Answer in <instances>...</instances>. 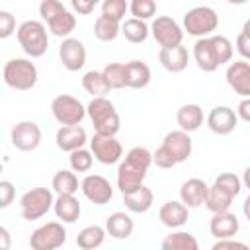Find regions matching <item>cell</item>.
Returning <instances> with one entry per match:
<instances>
[{
  "label": "cell",
  "mask_w": 250,
  "mask_h": 250,
  "mask_svg": "<svg viewBox=\"0 0 250 250\" xmlns=\"http://www.w3.org/2000/svg\"><path fill=\"white\" fill-rule=\"evenodd\" d=\"M152 164V152L145 146H133L117 166V189L123 193L143 186L146 172Z\"/></svg>",
  "instance_id": "cell-1"
},
{
  "label": "cell",
  "mask_w": 250,
  "mask_h": 250,
  "mask_svg": "<svg viewBox=\"0 0 250 250\" xmlns=\"http://www.w3.org/2000/svg\"><path fill=\"white\" fill-rule=\"evenodd\" d=\"M193 145H191V137L184 131H170L164 135L162 145L152 152V164H156V168L168 170L174 168L182 162H186L191 156Z\"/></svg>",
  "instance_id": "cell-2"
},
{
  "label": "cell",
  "mask_w": 250,
  "mask_h": 250,
  "mask_svg": "<svg viewBox=\"0 0 250 250\" xmlns=\"http://www.w3.org/2000/svg\"><path fill=\"white\" fill-rule=\"evenodd\" d=\"M86 115L90 117L96 135L104 137H115L121 129V117L107 98H92V102L86 105Z\"/></svg>",
  "instance_id": "cell-3"
},
{
  "label": "cell",
  "mask_w": 250,
  "mask_h": 250,
  "mask_svg": "<svg viewBox=\"0 0 250 250\" xmlns=\"http://www.w3.org/2000/svg\"><path fill=\"white\" fill-rule=\"evenodd\" d=\"M16 37L21 47V51L29 59H39L49 49V35L47 27L39 20H25L16 27Z\"/></svg>",
  "instance_id": "cell-4"
},
{
  "label": "cell",
  "mask_w": 250,
  "mask_h": 250,
  "mask_svg": "<svg viewBox=\"0 0 250 250\" xmlns=\"http://www.w3.org/2000/svg\"><path fill=\"white\" fill-rule=\"evenodd\" d=\"M39 16L47 23L45 27H49V31L55 37L66 39L76 27V16L68 12L64 4L59 0H43L39 4Z\"/></svg>",
  "instance_id": "cell-5"
},
{
  "label": "cell",
  "mask_w": 250,
  "mask_h": 250,
  "mask_svg": "<svg viewBox=\"0 0 250 250\" xmlns=\"http://www.w3.org/2000/svg\"><path fill=\"white\" fill-rule=\"evenodd\" d=\"M2 78H4L8 88L20 90V92H27L37 84L39 72H37L35 62H31V59L14 57L4 64Z\"/></svg>",
  "instance_id": "cell-6"
},
{
  "label": "cell",
  "mask_w": 250,
  "mask_h": 250,
  "mask_svg": "<svg viewBox=\"0 0 250 250\" xmlns=\"http://www.w3.org/2000/svg\"><path fill=\"white\" fill-rule=\"evenodd\" d=\"M219 27V16L211 6H195L184 14V29L197 39L211 37Z\"/></svg>",
  "instance_id": "cell-7"
},
{
  "label": "cell",
  "mask_w": 250,
  "mask_h": 250,
  "mask_svg": "<svg viewBox=\"0 0 250 250\" xmlns=\"http://www.w3.org/2000/svg\"><path fill=\"white\" fill-rule=\"evenodd\" d=\"M55 195L49 188H31L20 197V213L25 221H37L53 209Z\"/></svg>",
  "instance_id": "cell-8"
},
{
  "label": "cell",
  "mask_w": 250,
  "mask_h": 250,
  "mask_svg": "<svg viewBox=\"0 0 250 250\" xmlns=\"http://www.w3.org/2000/svg\"><path fill=\"white\" fill-rule=\"evenodd\" d=\"M51 113L57 123H61V127L80 125L86 117V105L70 94H59L51 102Z\"/></svg>",
  "instance_id": "cell-9"
},
{
  "label": "cell",
  "mask_w": 250,
  "mask_h": 250,
  "mask_svg": "<svg viewBox=\"0 0 250 250\" xmlns=\"http://www.w3.org/2000/svg\"><path fill=\"white\" fill-rule=\"evenodd\" d=\"M64 242H66V230L59 221H49L37 227L29 236L31 250H59Z\"/></svg>",
  "instance_id": "cell-10"
},
{
  "label": "cell",
  "mask_w": 250,
  "mask_h": 250,
  "mask_svg": "<svg viewBox=\"0 0 250 250\" xmlns=\"http://www.w3.org/2000/svg\"><path fill=\"white\" fill-rule=\"evenodd\" d=\"M148 31L152 33V37L160 45V49L178 47V45H182V39H184V31H182L180 23L170 16H156L152 20Z\"/></svg>",
  "instance_id": "cell-11"
},
{
  "label": "cell",
  "mask_w": 250,
  "mask_h": 250,
  "mask_svg": "<svg viewBox=\"0 0 250 250\" xmlns=\"http://www.w3.org/2000/svg\"><path fill=\"white\" fill-rule=\"evenodd\" d=\"M88 143H90V152L94 160H98L100 164L111 166L123 158V146L115 137H104L94 133V137Z\"/></svg>",
  "instance_id": "cell-12"
},
{
  "label": "cell",
  "mask_w": 250,
  "mask_h": 250,
  "mask_svg": "<svg viewBox=\"0 0 250 250\" xmlns=\"http://www.w3.org/2000/svg\"><path fill=\"white\" fill-rule=\"evenodd\" d=\"M41 127L35 121H20L10 131V141L14 148L21 152H31L41 145Z\"/></svg>",
  "instance_id": "cell-13"
},
{
  "label": "cell",
  "mask_w": 250,
  "mask_h": 250,
  "mask_svg": "<svg viewBox=\"0 0 250 250\" xmlns=\"http://www.w3.org/2000/svg\"><path fill=\"white\" fill-rule=\"evenodd\" d=\"M80 189H82L84 197L94 205H105L113 197V188H111L109 180L100 174H88L80 182Z\"/></svg>",
  "instance_id": "cell-14"
},
{
  "label": "cell",
  "mask_w": 250,
  "mask_h": 250,
  "mask_svg": "<svg viewBox=\"0 0 250 250\" xmlns=\"http://www.w3.org/2000/svg\"><path fill=\"white\" fill-rule=\"evenodd\" d=\"M205 123H207V127H209L211 133L225 137V135H230L236 129L238 117H236V113H234L232 107H229V105H215L209 111Z\"/></svg>",
  "instance_id": "cell-15"
},
{
  "label": "cell",
  "mask_w": 250,
  "mask_h": 250,
  "mask_svg": "<svg viewBox=\"0 0 250 250\" xmlns=\"http://www.w3.org/2000/svg\"><path fill=\"white\" fill-rule=\"evenodd\" d=\"M59 57H61L62 66L68 72H76L86 64V47L80 39L66 37V39H62V43L59 47Z\"/></svg>",
  "instance_id": "cell-16"
},
{
  "label": "cell",
  "mask_w": 250,
  "mask_h": 250,
  "mask_svg": "<svg viewBox=\"0 0 250 250\" xmlns=\"http://www.w3.org/2000/svg\"><path fill=\"white\" fill-rule=\"evenodd\" d=\"M227 84L234 90V94L242 98H250V62L248 61H234L229 62L225 72Z\"/></svg>",
  "instance_id": "cell-17"
},
{
  "label": "cell",
  "mask_w": 250,
  "mask_h": 250,
  "mask_svg": "<svg viewBox=\"0 0 250 250\" xmlns=\"http://www.w3.org/2000/svg\"><path fill=\"white\" fill-rule=\"evenodd\" d=\"M55 143L62 152H72L78 148H84V145L88 143V135L86 129L82 125H70V127H61L55 135Z\"/></svg>",
  "instance_id": "cell-18"
},
{
  "label": "cell",
  "mask_w": 250,
  "mask_h": 250,
  "mask_svg": "<svg viewBox=\"0 0 250 250\" xmlns=\"http://www.w3.org/2000/svg\"><path fill=\"white\" fill-rule=\"evenodd\" d=\"M207 184L199 178H189L180 188V203H184L188 209H197L205 203L207 197Z\"/></svg>",
  "instance_id": "cell-19"
},
{
  "label": "cell",
  "mask_w": 250,
  "mask_h": 250,
  "mask_svg": "<svg viewBox=\"0 0 250 250\" xmlns=\"http://www.w3.org/2000/svg\"><path fill=\"white\" fill-rule=\"evenodd\" d=\"M240 223L238 217L230 211L225 213H215L209 221V232L217 238V240H225V238H234V234L238 232Z\"/></svg>",
  "instance_id": "cell-20"
},
{
  "label": "cell",
  "mask_w": 250,
  "mask_h": 250,
  "mask_svg": "<svg viewBox=\"0 0 250 250\" xmlns=\"http://www.w3.org/2000/svg\"><path fill=\"white\" fill-rule=\"evenodd\" d=\"M188 217H189V209L180 203V201H166L160 209H158V219L164 227L168 229H180L188 223Z\"/></svg>",
  "instance_id": "cell-21"
},
{
  "label": "cell",
  "mask_w": 250,
  "mask_h": 250,
  "mask_svg": "<svg viewBox=\"0 0 250 250\" xmlns=\"http://www.w3.org/2000/svg\"><path fill=\"white\" fill-rule=\"evenodd\" d=\"M158 61L162 64V68H166L172 74H178L182 70H186L188 62H189V53L184 45L172 47V49H160L158 51Z\"/></svg>",
  "instance_id": "cell-22"
},
{
  "label": "cell",
  "mask_w": 250,
  "mask_h": 250,
  "mask_svg": "<svg viewBox=\"0 0 250 250\" xmlns=\"http://www.w3.org/2000/svg\"><path fill=\"white\" fill-rule=\"evenodd\" d=\"M123 66H125V88L141 90L150 84L152 74L145 61H129Z\"/></svg>",
  "instance_id": "cell-23"
},
{
  "label": "cell",
  "mask_w": 250,
  "mask_h": 250,
  "mask_svg": "<svg viewBox=\"0 0 250 250\" xmlns=\"http://www.w3.org/2000/svg\"><path fill=\"white\" fill-rule=\"evenodd\" d=\"M53 211H55V215L61 223L72 225L80 219L82 207H80V201L74 195H57L55 201H53Z\"/></svg>",
  "instance_id": "cell-24"
},
{
  "label": "cell",
  "mask_w": 250,
  "mask_h": 250,
  "mask_svg": "<svg viewBox=\"0 0 250 250\" xmlns=\"http://www.w3.org/2000/svg\"><path fill=\"white\" fill-rule=\"evenodd\" d=\"M105 234H109L115 240H125L133 234L135 223L125 211H115L105 219Z\"/></svg>",
  "instance_id": "cell-25"
},
{
  "label": "cell",
  "mask_w": 250,
  "mask_h": 250,
  "mask_svg": "<svg viewBox=\"0 0 250 250\" xmlns=\"http://www.w3.org/2000/svg\"><path fill=\"white\" fill-rule=\"evenodd\" d=\"M203 109L199 104H184L178 111H176V121L180 125V131L184 133H193L203 125Z\"/></svg>",
  "instance_id": "cell-26"
},
{
  "label": "cell",
  "mask_w": 250,
  "mask_h": 250,
  "mask_svg": "<svg viewBox=\"0 0 250 250\" xmlns=\"http://www.w3.org/2000/svg\"><path fill=\"white\" fill-rule=\"evenodd\" d=\"M152 201H154V193H152V189L146 188L145 184L139 186V188L133 189V191L123 193V203H125V207H127L131 213H146V211L152 207Z\"/></svg>",
  "instance_id": "cell-27"
},
{
  "label": "cell",
  "mask_w": 250,
  "mask_h": 250,
  "mask_svg": "<svg viewBox=\"0 0 250 250\" xmlns=\"http://www.w3.org/2000/svg\"><path fill=\"white\" fill-rule=\"evenodd\" d=\"M193 59L203 72H215L219 68V62H217V57H215V51H213L209 37L197 39L193 43Z\"/></svg>",
  "instance_id": "cell-28"
},
{
  "label": "cell",
  "mask_w": 250,
  "mask_h": 250,
  "mask_svg": "<svg viewBox=\"0 0 250 250\" xmlns=\"http://www.w3.org/2000/svg\"><path fill=\"white\" fill-rule=\"evenodd\" d=\"M160 250H199V242L191 232L176 230L162 238Z\"/></svg>",
  "instance_id": "cell-29"
},
{
  "label": "cell",
  "mask_w": 250,
  "mask_h": 250,
  "mask_svg": "<svg viewBox=\"0 0 250 250\" xmlns=\"http://www.w3.org/2000/svg\"><path fill=\"white\" fill-rule=\"evenodd\" d=\"M105 240V229L100 225H88L76 234V244L80 250H98Z\"/></svg>",
  "instance_id": "cell-30"
},
{
  "label": "cell",
  "mask_w": 250,
  "mask_h": 250,
  "mask_svg": "<svg viewBox=\"0 0 250 250\" xmlns=\"http://www.w3.org/2000/svg\"><path fill=\"white\" fill-rule=\"evenodd\" d=\"M232 201H234V197L230 195V193H227L225 189H221L219 186H209L207 188V197H205V207L215 215V213H225V211H229L230 209V205H232Z\"/></svg>",
  "instance_id": "cell-31"
},
{
  "label": "cell",
  "mask_w": 250,
  "mask_h": 250,
  "mask_svg": "<svg viewBox=\"0 0 250 250\" xmlns=\"http://www.w3.org/2000/svg\"><path fill=\"white\" fill-rule=\"evenodd\" d=\"M78 186V176L72 170H59L51 180V188L57 195H74Z\"/></svg>",
  "instance_id": "cell-32"
},
{
  "label": "cell",
  "mask_w": 250,
  "mask_h": 250,
  "mask_svg": "<svg viewBox=\"0 0 250 250\" xmlns=\"http://www.w3.org/2000/svg\"><path fill=\"white\" fill-rule=\"evenodd\" d=\"M119 33L133 45H139V43H145L146 37H148V25L146 21H141V20H135V18H129L125 21H121V29Z\"/></svg>",
  "instance_id": "cell-33"
},
{
  "label": "cell",
  "mask_w": 250,
  "mask_h": 250,
  "mask_svg": "<svg viewBox=\"0 0 250 250\" xmlns=\"http://www.w3.org/2000/svg\"><path fill=\"white\" fill-rule=\"evenodd\" d=\"M119 29H121V21L117 20H111L107 16H98L96 21H94V35L98 41H113L117 35H119Z\"/></svg>",
  "instance_id": "cell-34"
},
{
  "label": "cell",
  "mask_w": 250,
  "mask_h": 250,
  "mask_svg": "<svg viewBox=\"0 0 250 250\" xmlns=\"http://www.w3.org/2000/svg\"><path fill=\"white\" fill-rule=\"evenodd\" d=\"M104 82L109 90H121L125 88V66L123 62H109L102 68Z\"/></svg>",
  "instance_id": "cell-35"
},
{
  "label": "cell",
  "mask_w": 250,
  "mask_h": 250,
  "mask_svg": "<svg viewBox=\"0 0 250 250\" xmlns=\"http://www.w3.org/2000/svg\"><path fill=\"white\" fill-rule=\"evenodd\" d=\"M82 88L88 94H92L94 98H105V94L109 92V88L104 82L102 70H88V72H84V76H82Z\"/></svg>",
  "instance_id": "cell-36"
},
{
  "label": "cell",
  "mask_w": 250,
  "mask_h": 250,
  "mask_svg": "<svg viewBox=\"0 0 250 250\" xmlns=\"http://www.w3.org/2000/svg\"><path fill=\"white\" fill-rule=\"evenodd\" d=\"M209 39H211V45H213V51H215V57H217L219 66L229 64L232 61V53H234L230 39L225 37V35H211Z\"/></svg>",
  "instance_id": "cell-37"
},
{
  "label": "cell",
  "mask_w": 250,
  "mask_h": 250,
  "mask_svg": "<svg viewBox=\"0 0 250 250\" xmlns=\"http://www.w3.org/2000/svg\"><path fill=\"white\" fill-rule=\"evenodd\" d=\"M68 164H70V170L72 172H88L94 164V156L88 148H78V150H72L70 156H68Z\"/></svg>",
  "instance_id": "cell-38"
},
{
  "label": "cell",
  "mask_w": 250,
  "mask_h": 250,
  "mask_svg": "<svg viewBox=\"0 0 250 250\" xmlns=\"http://www.w3.org/2000/svg\"><path fill=\"white\" fill-rule=\"evenodd\" d=\"M129 12L133 14L135 20L146 21V20L154 18V14H156V2H152V0H131L129 2Z\"/></svg>",
  "instance_id": "cell-39"
},
{
  "label": "cell",
  "mask_w": 250,
  "mask_h": 250,
  "mask_svg": "<svg viewBox=\"0 0 250 250\" xmlns=\"http://www.w3.org/2000/svg\"><path fill=\"white\" fill-rule=\"evenodd\" d=\"M213 184L219 186L221 189H225L227 193H230L232 197L240 195V191H242V188H244L242 182H240V178H238L236 174H232V172H223V174H219Z\"/></svg>",
  "instance_id": "cell-40"
},
{
  "label": "cell",
  "mask_w": 250,
  "mask_h": 250,
  "mask_svg": "<svg viewBox=\"0 0 250 250\" xmlns=\"http://www.w3.org/2000/svg\"><path fill=\"white\" fill-rule=\"evenodd\" d=\"M127 10H129V2H125V0H104L102 2V16H107L117 21L123 20Z\"/></svg>",
  "instance_id": "cell-41"
},
{
  "label": "cell",
  "mask_w": 250,
  "mask_h": 250,
  "mask_svg": "<svg viewBox=\"0 0 250 250\" xmlns=\"http://www.w3.org/2000/svg\"><path fill=\"white\" fill-rule=\"evenodd\" d=\"M236 51L240 53L242 61H248L250 59V20L244 21L238 37H236Z\"/></svg>",
  "instance_id": "cell-42"
},
{
  "label": "cell",
  "mask_w": 250,
  "mask_h": 250,
  "mask_svg": "<svg viewBox=\"0 0 250 250\" xmlns=\"http://www.w3.org/2000/svg\"><path fill=\"white\" fill-rule=\"evenodd\" d=\"M16 33V16L8 10H0V39H8Z\"/></svg>",
  "instance_id": "cell-43"
},
{
  "label": "cell",
  "mask_w": 250,
  "mask_h": 250,
  "mask_svg": "<svg viewBox=\"0 0 250 250\" xmlns=\"http://www.w3.org/2000/svg\"><path fill=\"white\" fill-rule=\"evenodd\" d=\"M16 199V186L10 180H0V209H6Z\"/></svg>",
  "instance_id": "cell-44"
},
{
  "label": "cell",
  "mask_w": 250,
  "mask_h": 250,
  "mask_svg": "<svg viewBox=\"0 0 250 250\" xmlns=\"http://www.w3.org/2000/svg\"><path fill=\"white\" fill-rule=\"evenodd\" d=\"M211 250H250V246L246 242L234 240V238H225V240H217Z\"/></svg>",
  "instance_id": "cell-45"
},
{
  "label": "cell",
  "mask_w": 250,
  "mask_h": 250,
  "mask_svg": "<svg viewBox=\"0 0 250 250\" xmlns=\"http://www.w3.org/2000/svg\"><path fill=\"white\" fill-rule=\"evenodd\" d=\"M70 6H72L74 12H78V14H82V16H88V14L94 12V8L98 6V2H96V0H72Z\"/></svg>",
  "instance_id": "cell-46"
},
{
  "label": "cell",
  "mask_w": 250,
  "mask_h": 250,
  "mask_svg": "<svg viewBox=\"0 0 250 250\" xmlns=\"http://www.w3.org/2000/svg\"><path fill=\"white\" fill-rule=\"evenodd\" d=\"M234 113H236L238 119H242L244 123H248L250 121V98H242Z\"/></svg>",
  "instance_id": "cell-47"
},
{
  "label": "cell",
  "mask_w": 250,
  "mask_h": 250,
  "mask_svg": "<svg viewBox=\"0 0 250 250\" xmlns=\"http://www.w3.org/2000/svg\"><path fill=\"white\" fill-rule=\"evenodd\" d=\"M12 248V234L6 227L0 225V250H10Z\"/></svg>",
  "instance_id": "cell-48"
},
{
  "label": "cell",
  "mask_w": 250,
  "mask_h": 250,
  "mask_svg": "<svg viewBox=\"0 0 250 250\" xmlns=\"http://www.w3.org/2000/svg\"><path fill=\"white\" fill-rule=\"evenodd\" d=\"M2 172H4V160L0 158V174H2Z\"/></svg>",
  "instance_id": "cell-49"
}]
</instances>
